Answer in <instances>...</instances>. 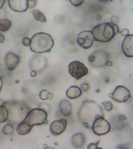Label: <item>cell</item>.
<instances>
[{"label":"cell","mask_w":133,"mask_h":149,"mask_svg":"<svg viewBox=\"0 0 133 149\" xmlns=\"http://www.w3.org/2000/svg\"><path fill=\"white\" fill-rule=\"evenodd\" d=\"M78 119L85 128L91 129L94 121L98 118H104L102 107L93 100H85L78 112Z\"/></svg>","instance_id":"1"},{"label":"cell","mask_w":133,"mask_h":149,"mask_svg":"<svg viewBox=\"0 0 133 149\" xmlns=\"http://www.w3.org/2000/svg\"><path fill=\"white\" fill-rule=\"evenodd\" d=\"M54 43V40L49 34L40 32L36 33L31 38L30 49L37 54L50 53Z\"/></svg>","instance_id":"2"},{"label":"cell","mask_w":133,"mask_h":149,"mask_svg":"<svg viewBox=\"0 0 133 149\" xmlns=\"http://www.w3.org/2000/svg\"><path fill=\"white\" fill-rule=\"evenodd\" d=\"M92 32L96 41L107 42L113 40L120 31L117 25L111 22L99 24L94 28Z\"/></svg>","instance_id":"3"},{"label":"cell","mask_w":133,"mask_h":149,"mask_svg":"<svg viewBox=\"0 0 133 149\" xmlns=\"http://www.w3.org/2000/svg\"><path fill=\"white\" fill-rule=\"evenodd\" d=\"M111 58L110 54L107 52L98 50L94 52L90 55L88 61L92 68H102L112 65L113 63Z\"/></svg>","instance_id":"4"},{"label":"cell","mask_w":133,"mask_h":149,"mask_svg":"<svg viewBox=\"0 0 133 149\" xmlns=\"http://www.w3.org/2000/svg\"><path fill=\"white\" fill-rule=\"evenodd\" d=\"M48 114L44 110L34 108L31 110L26 115L24 122L34 127L44 124L47 121Z\"/></svg>","instance_id":"5"},{"label":"cell","mask_w":133,"mask_h":149,"mask_svg":"<svg viewBox=\"0 0 133 149\" xmlns=\"http://www.w3.org/2000/svg\"><path fill=\"white\" fill-rule=\"evenodd\" d=\"M69 72L73 78L76 80H79L88 74L89 70L82 62L74 61L69 65Z\"/></svg>","instance_id":"6"},{"label":"cell","mask_w":133,"mask_h":149,"mask_svg":"<svg viewBox=\"0 0 133 149\" xmlns=\"http://www.w3.org/2000/svg\"><path fill=\"white\" fill-rule=\"evenodd\" d=\"M91 129L95 134L101 136L106 135L110 132L111 126L104 118L99 117L94 121Z\"/></svg>","instance_id":"7"},{"label":"cell","mask_w":133,"mask_h":149,"mask_svg":"<svg viewBox=\"0 0 133 149\" xmlns=\"http://www.w3.org/2000/svg\"><path fill=\"white\" fill-rule=\"evenodd\" d=\"M108 95L114 101L120 103L127 102L131 96L129 90L121 85L117 86L113 93Z\"/></svg>","instance_id":"8"},{"label":"cell","mask_w":133,"mask_h":149,"mask_svg":"<svg viewBox=\"0 0 133 149\" xmlns=\"http://www.w3.org/2000/svg\"><path fill=\"white\" fill-rule=\"evenodd\" d=\"M94 41V39L92 31H83L77 36V43L84 49H88L91 48Z\"/></svg>","instance_id":"9"},{"label":"cell","mask_w":133,"mask_h":149,"mask_svg":"<svg viewBox=\"0 0 133 149\" xmlns=\"http://www.w3.org/2000/svg\"><path fill=\"white\" fill-rule=\"evenodd\" d=\"M67 125V121L64 119L54 121L51 124L50 130L54 136L61 134L65 130Z\"/></svg>","instance_id":"10"},{"label":"cell","mask_w":133,"mask_h":149,"mask_svg":"<svg viewBox=\"0 0 133 149\" xmlns=\"http://www.w3.org/2000/svg\"><path fill=\"white\" fill-rule=\"evenodd\" d=\"M20 57L12 52H9L6 55L5 62L6 68L10 71H13L17 68L20 62Z\"/></svg>","instance_id":"11"},{"label":"cell","mask_w":133,"mask_h":149,"mask_svg":"<svg viewBox=\"0 0 133 149\" xmlns=\"http://www.w3.org/2000/svg\"><path fill=\"white\" fill-rule=\"evenodd\" d=\"M9 7L16 12L22 13L29 8L27 0H8Z\"/></svg>","instance_id":"12"},{"label":"cell","mask_w":133,"mask_h":149,"mask_svg":"<svg viewBox=\"0 0 133 149\" xmlns=\"http://www.w3.org/2000/svg\"><path fill=\"white\" fill-rule=\"evenodd\" d=\"M123 52L125 56L128 57L133 56V35H128L125 38L122 45Z\"/></svg>","instance_id":"13"},{"label":"cell","mask_w":133,"mask_h":149,"mask_svg":"<svg viewBox=\"0 0 133 149\" xmlns=\"http://www.w3.org/2000/svg\"><path fill=\"white\" fill-rule=\"evenodd\" d=\"M86 139L85 135L82 133H77L73 135L71 138V143L76 148H81L86 143Z\"/></svg>","instance_id":"14"},{"label":"cell","mask_w":133,"mask_h":149,"mask_svg":"<svg viewBox=\"0 0 133 149\" xmlns=\"http://www.w3.org/2000/svg\"><path fill=\"white\" fill-rule=\"evenodd\" d=\"M60 110L63 116H70L72 112V106L70 102L66 99H63L60 102L59 105Z\"/></svg>","instance_id":"15"},{"label":"cell","mask_w":133,"mask_h":149,"mask_svg":"<svg viewBox=\"0 0 133 149\" xmlns=\"http://www.w3.org/2000/svg\"><path fill=\"white\" fill-rule=\"evenodd\" d=\"M82 93L83 92L80 88L77 86H72L67 90L66 95L69 99H74L80 97Z\"/></svg>","instance_id":"16"},{"label":"cell","mask_w":133,"mask_h":149,"mask_svg":"<svg viewBox=\"0 0 133 149\" xmlns=\"http://www.w3.org/2000/svg\"><path fill=\"white\" fill-rule=\"evenodd\" d=\"M33 127L23 120L17 125L16 130L18 134L24 136L29 134Z\"/></svg>","instance_id":"17"},{"label":"cell","mask_w":133,"mask_h":149,"mask_svg":"<svg viewBox=\"0 0 133 149\" xmlns=\"http://www.w3.org/2000/svg\"><path fill=\"white\" fill-rule=\"evenodd\" d=\"M12 24L11 21L9 19H2L0 20V31L3 32H7L10 29Z\"/></svg>","instance_id":"18"},{"label":"cell","mask_w":133,"mask_h":149,"mask_svg":"<svg viewBox=\"0 0 133 149\" xmlns=\"http://www.w3.org/2000/svg\"><path fill=\"white\" fill-rule=\"evenodd\" d=\"M32 15L35 19L38 21L42 23H46L47 22V18L44 15L41 11L38 10H34L32 12Z\"/></svg>","instance_id":"19"},{"label":"cell","mask_w":133,"mask_h":149,"mask_svg":"<svg viewBox=\"0 0 133 149\" xmlns=\"http://www.w3.org/2000/svg\"><path fill=\"white\" fill-rule=\"evenodd\" d=\"M8 110L4 106L0 105V123L6 122L8 118Z\"/></svg>","instance_id":"20"},{"label":"cell","mask_w":133,"mask_h":149,"mask_svg":"<svg viewBox=\"0 0 133 149\" xmlns=\"http://www.w3.org/2000/svg\"><path fill=\"white\" fill-rule=\"evenodd\" d=\"M3 131L5 135L11 134L14 132L13 127L11 125L7 124L3 127Z\"/></svg>","instance_id":"21"},{"label":"cell","mask_w":133,"mask_h":149,"mask_svg":"<svg viewBox=\"0 0 133 149\" xmlns=\"http://www.w3.org/2000/svg\"><path fill=\"white\" fill-rule=\"evenodd\" d=\"M50 93L47 90H43L41 91L40 93V99L42 100H46L49 97Z\"/></svg>","instance_id":"22"},{"label":"cell","mask_w":133,"mask_h":149,"mask_svg":"<svg viewBox=\"0 0 133 149\" xmlns=\"http://www.w3.org/2000/svg\"><path fill=\"white\" fill-rule=\"evenodd\" d=\"M103 105H104L106 110L108 111H111L113 109V105L110 102H105L103 103Z\"/></svg>","instance_id":"23"},{"label":"cell","mask_w":133,"mask_h":149,"mask_svg":"<svg viewBox=\"0 0 133 149\" xmlns=\"http://www.w3.org/2000/svg\"><path fill=\"white\" fill-rule=\"evenodd\" d=\"M74 6L77 7L81 5L84 0H69Z\"/></svg>","instance_id":"24"},{"label":"cell","mask_w":133,"mask_h":149,"mask_svg":"<svg viewBox=\"0 0 133 149\" xmlns=\"http://www.w3.org/2000/svg\"><path fill=\"white\" fill-rule=\"evenodd\" d=\"M29 8L33 9L35 8L37 4V0H27Z\"/></svg>","instance_id":"25"},{"label":"cell","mask_w":133,"mask_h":149,"mask_svg":"<svg viewBox=\"0 0 133 149\" xmlns=\"http://www.w3.org/2000/svg\"><path fill=\"white\" fill-rule=\"evenodd\" d=\"M22 43L24 46H26V47L30 46V43H31V39L27 37L24 38L22 40Z\"/></svg>","instance_id":"26"},{"label":"cell","mask_w":133,"mask_h":149,"mask_svg":"<svg viewBox=\"0 0 133 149\" xmlns=\"http://www.w3.org/2000/svg\"><path fill=\"white\" fill-rule=\"evenodd\" d=\"M99 144V141L96 142V143H91L88 145V149H97L99 148L97 147V145Z\"/></svg>","instance_id":"27"},{"label":"cell","mask_w":133,"mask_h":149,"mask_svg":"<svg viewBox=\"0 0 133 149\" xmlns=\"http://www.w3.org/2000/svg\"><path fill=\"white\" fill-rule=\"evenodd\" d=\"M111 21V23L116 25L118 24L120 22V19L116 16H114V17H112Z\"/></svg>","instance_id":"28"},{"label":"cell","mask_w":133,"mask_h":149,"mask_svg":"<svg viewBox=\"0 0 133 149\" xmlns=\"http://www.w3.org/2000/svg\"><path fill=\"white\" fill-rule=\"evenodd\" d=\"M81 88L82 90L84 92H87L90 89V86L88 84H84L81 85Z\"/></svg>","instance_id":"29"},{"label":"cell","mask_w":133,"mask_h":149,"mask_svg":"<svg viewBox=\"0 0 133 149\" xmlns=\"http://www.w3.org/2000/svg\"><path fill=\"white\" fill-rule=\"evenodd\" d=\"M121 33L123 36H127L129 34V31L128 29H123L121 31Z\"/></svg>","instance_id":"30"},{"label":"cell","mask_w":133,"mask_h":149,"mask_svg":"<svg viewBox=\"0 0 133 149\" xmlns=\"http://www.w3.org/2000/svg\"><path fill=\"white\" fill-rule=\"evenodd\" d=\"M55 21L58 23H61L63 22V18L60 16H56L55 17Z\"/></svg>","instance_id":"31"},{"label":"cell","mask_w":133,"mask_h":149,"mask_svg":"<svg viewBox=\"0 0 133 149\" xmlns=\"http://www.w3.org/2000/svg\"><path fill=\"white\" fill-rule=\"evenodd\" d=\"M5 41V38L2 35H0V43H3Z\"/></svg>","instance_id":"32"},{"label":"cell","mask_w":133,"mask_h":149,"mask_svg":"<svg viewBox=\"0 0 133 149\" xmlns=\"http://www.w3.org/2000/svg\"><path fill=\"white\" fill-rule=\"evenodd\" d=\"M31 76L32 77H36L37 75L36 72L35 70H32L31 72Z\"/></svg>","instance_id":"33"},{"label":"cell","mask_w":133,"mask_h":149,"mask_svg":"<svg viewBox=\"0 0 133 149\" xmlns=\"http://www.w3.org/2000/svg\"><path fill=\"white\" fill-rule=\"evenodd\" d=\"M5 0H0V9H1L5 3Z\"/></svg>","instance_id":"34"},{"label":"cell","mask_w":133,"mask_h":149,"mask_svg":"<svg viewBox=\"0 0 133 149\" xmlns=\"http://www.w3.org/2000/svg\"><path fill=\"white\" fill-rule=\"evenodd\" d=\"M3 79H2L1 77V76H0V92H1V91L2 86H3Z\"/></svg>","instance_id":"35"},{"label":"cell","mask_w":133,"mask_h":149,"mask_svg":"<svg viewBox=\"0 0 133 149\" xmlns=\"http://www.w3.org/2000/svg\"><path fill=\"white\" fill-rule=\"evenodd\" d=\"M120 120L121 121L124 120H126V117L125 115H121V116H120Z\"/></svg>","instance_id":"36"},{"label":"cell","mask_w":133,"mask_h":149,"mask_svg":"<svg viewBox=\"0 0 133 149\" xmlns=\"http://www.w3.org/2000/svg\"><path fill=\"white\" fill-rule=\"evenodd\" d=\"M99 1L102 2H104V3H106V2L110 1H111V0H99Z\"/></svg>","instance_id":"37"},{"label":"cell","mask_w":133,"mask_h":149,"mask_svg":"<svg viewBox=\"0 0 133 149\" xmlns=\"http://www.w3.org/2000/svg\"><path fill=\"white\" fill-rule=\"evenodd\" d=\"M66 1H68V0H66Z\"/></svg>","instance_id":"38"}]
</instances>
